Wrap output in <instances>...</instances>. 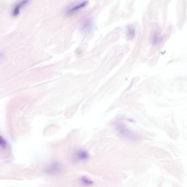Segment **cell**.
I'll use <instances>...</instances> for the list:
<instances>
[{"mask_svg":"<svg viewBox=\"0 0 187 187\" xmlns=\"http://www.w3.org/2000/svg\"><path fill=\"white\" fill-rule=\"evenodd\" d=\"M92 27V21L90 19H86L81 26V31L84 32V34H87L89 32H90Z\"/></svg>","mask_w":187,"mask_h":187,"instance_id":"cell-3","label":"cell"},{"mask_svg":"<svg viewBox=\"0 0 187 187\" xmlns=\"http://www.w3.org/2000/svg\"><path fill=\"white\" fill-rule=\"evenodd\" d=\"M31 0H20L15 5L12 10V14L13 17H17L19 14L21 9L25 6Z\"/></svg>","mask_w":187,"mask_h":187,"instance_id":"cell-2","label":"cell"},{"mask_svg":"<svg viewBox=\"0 0 187 187\" xmlns=\"http://www.w3.org/2000/svg\"><path fill=\"white\" fill-rule=\"evenodd\" d=\"M1 146L2 148H4V147H6L5 142V141H3V139L2 138V137H1Z\"/></svg>","mask_w":187,"mask_h":187,"instance_id":"cell-4","label":"cell"},{"mask_svg":"<svg viewBox=\"0 0 187 187\" xmlns=\"http://www.w3.org/2000/svg\"><path fill=\"white\" fill-rule=\"evenodd\" d=\"M89 4V2L87 0H85L84 1H82L80 3H77L74 4V5H72L69 9H68L66 11V14L70 15L73 13L76 12L84 8V7L87 6Z\"/></svg>","mask_w":187,"mask_h":187,"instance_id":"cell-1","label":"cell"}]
</instances>
